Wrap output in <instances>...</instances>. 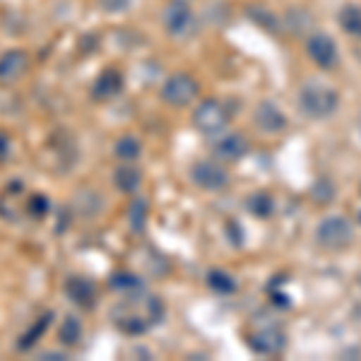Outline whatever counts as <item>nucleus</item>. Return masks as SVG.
<instances>
[{
    "label": "nucleus",
    "instance_id": "1",
    "mask_svg": "<svg viewBox=\"0 0 361 361\" xmlns=\"http://www.w3.org/2000/svg\"><path fill=\"white\" fill-rule=\"evenodd\" d=\"M164 301L157 294H149L147 289H140V292L126 294L118 304L111 308V320L118 328V333L128 337H137L149 333L152 328L164 320Z\"/></svg>",
    "mask_w": 361,
    "mask_h": 361
},
{
    "label": "nucleus",
    "instance_id": "2",
    "mask_svg": "<svg viewBox=\"0 0 361 361\" xmlns=\"http://www.w3.org/2000/svg\"><path fill=\"white\" fill-rule=\"evenodd\" d=\"M296 106H299V111L308 116V118L325 121L337 111V106H340V94H337L335 87L323 85V82H318V80H311V82L299 87Z\"/></svg>",
    "mask_w": 361,
    "mask_h": 361
},
{
    "label": "nucleus",
    "instance_id": "3",
    "mask_svg": "<svg viewBox=\"0 0 361 361\" xmlns=\"http://www.w3.org/2000/svg\"><path fill=\"white\" fill-rule=\"evenodd\" d=\"M246 345L258 357H277L287 347V335L282 325L272 318H255L246 333Z\"/></svg>",
    "mask_w": 361,
    "mask_h": 361
},
{
    "label": "nucleus",
    "instance_id": "4",
    "mask_svg": "<svg viewBox=\"0 0 361 361\" xmlns=\"http://www.w3.org/2000/svg\"><path fill=\"white\" fill-rule=\"evenodd\" d=\"M229 123H231V116L226 111V104L219 102V99H202L193 111V128L200 135H205L209 140L226 133Z\"/></svg>",
    "mask_w": 361,
    "mask_h": 361
},
{
    "label": "nucleus",
    "instance_id": "5",
    "mask_svg": "<svg viewBox=\"0 0 361 361\" xmlns=\"http://www.w3.org/2000/svg\"><path fill=\"white\" fill-rule=\"evenodd\" d=\"M161 27H164L169 37L183 42V39L195 37L200 22H197V15L188 3H169L164 13H161Z\"/></svg>",
    "mask_w": 361,
    "mask_h": 361
},
{
    "label": "nucleus",
    "instance_id": "6",
    "mask_svg": "<svg viewBox=\"0 0 361 361\" xmlns=\"http://www.w3.org/2000/svg\"><path fill=\"white\" fill-rule=\"evenodd\" d=\"M316 241L325 250H342L354 241V226L342 214H330L316 226Z\"/></svg>",
    "mask_w": 361,
    "mask_h": 361
},
{
    "label": "nucleus",
    "instance_id": "7",
    "mask_svg": "<svg viewBox=\"0 0 361 361\" xmlns=\"http://www.w3.org/2000/svg\"><path fill=\"white\" fill-rule=\"evenodd\" d=\"M161 102L169 104L173 109H183L190 106L195 102L197 94H200V85L193 75H185V73H176V75H169L161 85Z\"/></svg>",
    "mask_w": 361,
    "mask_h": 361
},
{
    "label": "nucleus",
    "instance_id": "8",
    "mask_svg": "<svg viewBox=\"0 0 361 361\" xmlns=\"http://www.w3.org/2000/svg\"><path fill=\"white\" fill-rule=\"evenodd\" d=\"M190 178L200 190H207V193H219L229 185V171L224 169L222 161H212V159H202L195 161L193 169H190Z\"/></svg>",
    "mask_w": 361,
    "mask_h": 361
},
{
    "label": "nucleus",
    "instance_id": "9",
    "mask_svg": "<svg viewBox=\"0 0 361 361\" xmlns=\"http://www.w3.org/2000/svg\"><path fill=\"white\" fill-rule=\"evenodd\" d=\"M306 56L311 58L313 63L320 70H333L337 63H340V51H337V44L330 34L325 32H311L306 39Z\"/></svg>",
    "mask_w": 361,
    "mask_h": 361
},
{
    "label": "nucleus",
    "instance_id": "10",
    "mask_svg": "<svg viewBox=\"0 0 361 361\" xmlns=\"http://www.w3.org/2000/svg\"><path fill=\"white\" fill-rule=\"evenodd\" d=\"M63 294L68 296L70 304H75L78 308L92 311L97 306V287L90 277L82 275H70L63 284Z\"/></svg>",
    "mask_w": 361,
    "mask_h": 361
},
{
    "label": "nucleus",
    "instance_id": "11",
    "mask_svg": "<svg viewBox=\"0 0 361 361\" xmlns=\"http://www.w3.org/2000/svg\"><path fill=\"white\" fill-rule=\"evenodd\" d=\"M123 85L126 80L118 68H104L90 87V97L94 102H111V99H116L123 92Z\"/></svg>",
    "mask_w": 361,
    "mask_h": 361
},
{
    "label": "nucleus",
    "instance_id": "12",
    "mask_svg": "<svg viewBox=\"0 0 361 361\" xmlns=\"http://www.w3.org/2000/svg\"><path fill=\"white\" fill-rule=\"evenodd\" d=\"M248 152V140L238 133H222L219 137H214L212 145V154L217 157V161L222 164H234V161L243 159Z\"/></svg>",
    "mask_w": 361,
    "mask_h": 361
},
{
    "label": "nucleus",
    "instance_id": "13",
    "mask_svg": "<svg viewBox=\"0 0 361 361\" xmlns=\"http://www.w3.org/2000/svg\"><path fill=\"white\" fill-rule=\"evenodd\" d=\"M29 70V56L22 49H10L0 54V85L20 82Z\"/></svg>",
    "mask_w": 361,
    "mask_h": 361
},
{
    "label": "nucleus",
    "instance_id": "14",
    "mask_svg": "<svg viewBox=\"0 0 361 361\" xmlns=\"http://www.w3.org/2000/svg\"><path fill=\"white\" fill-rule=\"evenodd\" d=\"M253 121L258 130L267 133V135H279L287 128V116L282 114V109L275 102H260L253 111Z\"/></svg>",
    "mask_w": 361,
    "mask_h": 361
},
{
    "label": "nucleus",
    "instance_id": "15",
    "mask_svg": "<svg viewBox=\"0 0 361 361\" xmlns=\"http://www.w3.org/2000/svg\"><path fill=\"white\" fill-rule=\"evenodd\" d=\"M114 185L118 193H137L140 185H142V171L135 166V161H123L121 166L114 169Z\"/></svg>",
    "mask_w": 361,
    "mask_h": 361
},
{
    "label": "nucleus",
    "instance_id": "16",
    "mask_svg": "<svg viewBox=\"0 0 361 361\" xmlns=\"http://www.w3.org/2000/svg\"><path fill=\"white\" fill-rule=\"evenodd\" d=\"M51 320H56V313L54 311H44L42 316L34 320L32 325L25 330V333L20 335V340H17V352H29V349H34L39 340L46 335V330L51 328Z\"/></svg>",
    "mask_w": 361,
    "mask_h": 361
},
{
    "label": "nucleus",
    "instance_id": "17",
    "mask_svg": "<svg viewBox=\"0 0 361 361\" xmlns=\"http://www.w3.org/2000/svg\"><path fill=\"white\" fill-rule=\"evenodd\" d=\"M205 282H207V287L212 289L214 294H219V296L234 294V292H236V287H238L236 277H234V275H229L226 270H209V272H207V277H205Z\"/></svg>",
    "mask_w": 361,
    "mask_h": 361
},
{
    "label": "nucleus",
    "instance_id": "18",
    "mask_svg": "<svg viewBox=\"0 0 361 361\" xmlns=\"http://www.w3.org/2000/svg\"><path fill=\"white\" fill-rule=\"evenodd\" d=\"M80 340H82V323H80L78 316L68 313V316L63 318L61 328H58V342H61L63 347H75Z\"/></svg>",
    "mask_w": 361,
    "mask_h": 361
},
{
    "label": "nucleus",
    "instance_id": "19",
    "mask_svg": "<svg viewBox=\"0 0 361 361\" xmlns=\"http://www.w3.org/2000/svg\"><path fill=\"white\" fill-rule=\"evenodd\" d=\"M337 22L345 29V34H349V37H354V39H361V5H354V3L345 5V8L340 10V15H337Z\"/></svg>",
    "mask_w": 361,
    "mask_h": 361
},
{
    "label": "nucleus",
    "instance_id": "20",
    "mask_svg": "<svg viewBox=\"0 0 361 361\" xmlns=\"http://www.w3.org/2000/svg\"><path fill=\"white\" fill-rule=\"evenodd\" d=\"M109 287H111L114 292H118V294H133V292L145 289V282L137 275H133V272L118 270V272H114V275L109 277Z\"/></svg>",
    "mask_w": 361,
    "mask_h": 361
},
{
    "label": "nucleus",
    "instance_id": "21",
    "mask_svg": "<svg viewBox=\"0 0 361 361\" xmlns=\"http://www.w3.org/2000/svg\"><path fill=\"white\" fill-rule=\"evenodd\" d=\"M114 154L118 157L121 161H135L140 154H142V145H140L137 137L133 135H123L116 140L114 145Z\"/></svg>",
    "mask_w": 361,
    "mask_h": 361
},
{
    "label": "nucleus",
    "instance_id": "22",
    "mask_svg": "<svg viewBox=\"0 0 361 361\" xmlns=\"http://www.w3.org/2000/svg\"><path fill=\"white\" fill-rule=\"evenodd\" d=\"M147 217H149L147 200L135 197V200L130 202V207H128V222H130V229L135 231V234H140V231L145 229V224H147Z\"/></svg>",
    "mask_w": 361,
    "mask_h": 361
},
{
    "label": "nucleus",
    "instance_id": "23",
    "mask_svg": "<svg viewBox=\"0 0 361 361\" xmlns=\"http://www.w3.org/2000/svg\"><path fill=\"white\" fill-rule=\"evenodd\" d=\"M51 207L54 205H51V200L44 193H34V195H29V200H27V214L32 219H37V222L49 217Z\"/></svg>",
    "mask_w": 361,
    "mask_h": 361
},
{
    "label": "nucleus",
    "instance_id": "24",
    "mask_svg": "<svg viewBox=\"0 0 361 361\" xmlns=\"http://www.w3.org/2000/svg\"><path fill=\"white\" fill-rule=\"evenodd\" d=\"M248 209L255 214V217H270V214H272V209H275V205H272V197H270V195L258 193V195H253V197H250Z\"/></svg>",
    "mask_w": 361,
    "mask_h": 361
},
{
    "label": "nucleus",
    "instance_id": "25",
    "mask_svg": "<svg viewBox=\"0 0 361 361\" xmlns=\"http://www.w3.org/2000/svg\"><path fill=\"white\" fill-rule=\"evenodd\" d=\"M130 5H133V0H99V8H102L104 13H111V15L126 13Z\"/></svg>",
    "mask_w": 361,
    "mask_h": 361
},
{
    "label": "nucleus",
    "instance_id": "26",
    "mask_svg": "<svg viewBox=\"0 0 361 361\" xmlns=\"http://www.w3.org/2000/svg\"><path fill=\"white\" fill-rule=\"evenodd\" d=\"M10 152H13V140H10L8 133L0 130V161L8 159Z\"/></svg>",
    "mask_w": 361,
    "mask_h": 361
},
{
    "label": "nucleus",
    "instance_id": "27",
    "mask_svg": "<svg viewBox=\"0 0 361 361\" xmlns=\"http://www.w3.org/2000/svg\"><path fill=\"white\" fill-rule=\"evenodd\" d=\"M39 359H58V361H63V359H68V354L66 352H54V349H46V352H39Z\"/></svg>",
    "mask_w": 361,
    "mask_h": 361
},
{
    "label": "nucleus",
    "instance_id": "28",
    "mask_svg": "<svg viewBox=\"0 0 361 361\" xmlns=\"http://www.w3.org/2000/svg\"><path fill=\"white\" fill-rule=\"evenodd\" d=\"M171 3H190V0H171Z\"/></svg>",
    "mask_w": 361,
    "mask_h": 361
},
{
    "label": "nucleus",
    "instance_id": "29",
    "mask_svg": "<svg viewBox=\"0 0 361 361\" xmlns=\"http://www.w3.org/2000/svg\"><path fill=\"white\" fill-rule=\"evenodd\" d=\"M359 133H361V116H359Z\"/></svg>",
    "mask_w": 361,
    "mask_h": 361
}]
</instances>
